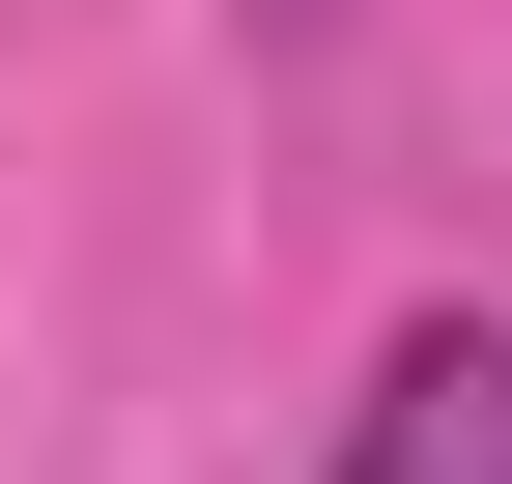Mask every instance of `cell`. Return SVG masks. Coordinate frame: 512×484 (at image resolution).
<instances>
[{
    "label": "cell",
    "instance_id": "1",
    "mask_svg": "<svg viewBox=\"0 0 512 484\" xmlns=\"http://www.w3.org/2000/svg\"><path fill=\"white\" fill-rule=\"evenodd\" d=\"M342 484H512V342H484V314L399 342V371H370V428H342Z\"/></svg>",
    "mask_w": 512,
    "mask_h": 484
}]
</instances>
